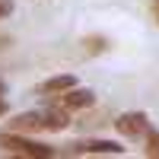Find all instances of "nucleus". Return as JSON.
I'll list each match as a JSON object with an SVG mask.
<instances>
[{"label": "nucleus", "instance_id": "obj_10", "mask_svg": "<svg viewBox=\"0 0 159 159\" xmlns=\"http://www.w3.org/2000/svg\"><path fill=\"white\" fill-rule=\"evenodd\" d=\"M153 13H156V19H159V0H153Z\"/></svg>", "mask_w": 159, "mask_h": 159}, {"label": "nucleus", "instance_id": "obj_9", "mask_svg": "<svg viewBox=\"0 0 159 159\" xmlns=\"http://www.w3.org/2000/svg\"><path fill=\"white\" fill-rule=\"evenodd\" d=\"M3 96H7V86H3V83H0V118H3V115H7V99H3Z\"/></svg>", "mask_w": 159, "mask_h": 159}, {"label": "nucleus", "instance_id": "obj_1", "mask_svg": "<svg viewBox=\"0 0 159 159\" xmlns=\"http://www.w3.org/2000/svg\"><path fill=\"white\" fill-rule=\"evenodd\" d=\"M0 150L7 156H19V159H54L57 147L38 143L29 134H16V130H0Z\"/></svg>", "mask_w": 159, "mask_h": 159}, {"label": "nucleus", "instance_id": "obj_2", "mask_svg": "<svg viewBox=\"0 0 159 159\" xmlns=\"http://www.w3.org/2000/svg\"><path fill=\"white\" fill-rule=\"evenodd\" d=\"M64 156H124V147L115 140H99V137H83L73 140L61 150Z\"/></svg>", "mask_w": 159, "mask_h": 159}, {"label": "nucleus", "instance_id": "obj_4", "mask_svg": "<svg viewBox=\"0 0 159 159\" xmlns=\"http://www.w3.org/2000/svg\"><path fill=\"white\" fill-rule=\"evenodd\" d=\"M115 130L127 140H140L150 130V115L147 111H124V115L115 118Z\"/></svg>", "mask_w": 159, "mask_h": 159}, {"label": "nucleus", "instance_id": "obj_3", "mask_svg": "<svg viewBox=\"0 0 159 159\" xmlns=\"http://www.w3.org/2000/svg\"><path fill=\"white\" fill-rule=\"evenodd\" d=\"M51 105H57L64 111H80V108H89V105H96V92L92 89H80V86H70L57 92V96H48Z\"/></svg>", "mask_w": 159, "mask_h": 159}, {"label": "nucleus", "instance_id": "obj_7", "mask_svg": "<svg viewBox=\"0 0 159 159\" xmlns=\"http://www.w3.org/2000/svg\"><path fill=\"white\" fill-rule=\"evenodd\" d=\"M143 140H147V156H153V159H156V156H159V130H153V127H150Z\"/></svg>", "mask_w": 159, "mask_h": 159}, {"label": "nucleus", "instance_id": "obj_6", "mask_svg": "<svg viewBox=\"0 0 159 159\" xmlns=\"http://www.w3.org/2000/svg\"><path fill=\"white\" fill-rule=\"evenodd\" d=\"M80 45H83L86 54H102V51H108V42H105L102 35H86Z\"/></svg>", "mask_w": 159, "mask_h": 159}, {"label": "nucleus", "instance_id": "obj_5", "mask_svg": "<svg viewBox=\"0 0 159 159\" xmlns=\"http://www.w3.org/2000/svg\"><path fill=\"white\" fill-rule=\"evenodd\" d=\"M70 86H76V76L73 73H57V76H48V80H42L38 83V96H57V92H64V89H70Z\"/></svg>", "mask_w": 159, "mask_h": 159}, {"label": "nucleus", "instance_id": "obj_8", "mask_svg": "<svg viewBox=\"0 0 159 159\" xmlns=\"http://www.w3.org/2000/svg\"><path fill=\"white\" fill-rule=\"evenodd\" d=\"M10 13H13V0H0V19L10 16Z\"/></svg>", "mask_w": 159, "mask_h": 159}]
</instances>
